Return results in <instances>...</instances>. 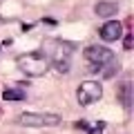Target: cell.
Segmentation results:
<instances>
[{
  "label": "cell",
  "mask_w": 134,
  "mask_h": 134,
  "mask_svg": "<svg viewBox=\"0 0 134 134\" xmlns=\"http://www.w3.org/2000/svg\"><path fill=\"white\" fill-rule=\"evenodd\" d=\"M98 36L105 40V43H114V40H119L121 36H123V25H121L119 20H107V23L98 29Z\"/></svg>",
  "instance_id": "6"
},
{
  "label": "cell",
  "mask_w": 134,
  "mask_h": 134,
  "mask_svg": "<svg viewBox=\"0 0 134 134\" xmlns=\"http://www.w3.org/2000/svg\"><path fill=\"white\" fill-rule=\"evenodd\" d=\"M119 98L125 110H130V105H132V83L130 81H123L119 85Z\"/></svg>",
  "instance_id": "7"
},
{
  "label": "cell",
  "mask_w": 134,
  "mask_h": 134,
  "mask_svg": "<svg viewBox=\"0 0 134 134\" xmlns=\"http://www.w3.org/2000/svg\"><path fill=\"white\" fill-rule=\"evenodd\" d=\"M100 96H103V87L96 81H85V83H81L78 90H76V98H78L81 105H92V103H96Z\"/></svg>",
  "instance_id": "5"
},
{
  "label": "cell",
  "mask_w": 134,
  "mask_h": 134,
  "mask_svg": "<svg viewBox=\"0 0 134 134\" xmlns=\"http://www.w3.org/2000/svg\"><path fill=\"white\" fill-rule=\"evenodd\" d=\"M16 65L23 74H27L29 78H38V76H45L49 69V63L47 58L43 56L40 52H29V54H20L16 58Z\"/></svg>",
  "instance_id": "2"
},
{
  "label": "cell",
  "mask_w": 134,
  "mask_h": 134,
  "mask_svg": "<svg viewBox=\"0 0 134 134\" xmlns=\"http://www.w3.org/2000/svg\"><path fill=\"white\" fill-rule=\"evenodd\" d=\"M18 125L25 127H54V125L60 123V116L58 114H43V112H25L16 119Z\"/></svg>",
  "instance_id": "3"
},
{
  "label": "cell",
  "mask_w": 134,
  "mask_h": 134,
  "mask_svg": "<svg viewBox=\"0 0 134 134\" xmlns=\"http://www.w3.org/2000/svg\"><path fill=\"white\" fill-rule=\"evenodd\" d=\"M43 54L47 58L49 65H54L60 74L69 72V65H72V54H74V45L65 43L60 38H47L43 43Z\"/></svg>",
  "instance_id": "1"
},
{
  "label": "cell",
  "mask_w": 134,
  "mask_h": 134,
  "mask_svg": "<svg viewBox=\"0 0 134 134\" xmlns=\"http://www.w3.org/2000/svg\"><path fill=\"white\" fill-rule=\"evenodd\" d=\"M114 52L112 49H107V47H103V45H90V47L85 49V60L90 63V69L92 72H100L103 67L107 65L110 60H114Z\"/></svg>",
  "instance_id": "4"
},
{
  "label": "cell",
  "mask_w": 134,
  "mask_h": 134,
  "mask_svg": "<svg viewBox=\"0 0 134 134\" xmlns=\"http://www.w3.org/2000/svg\"><path fill=\"white\" fill-rule=\"evenodd\" d=\"M94 11L100 18H110V16H114L116 11H119V7H116V2H96Z\"/></svg>",
  "instance_id": "8"
},
{
  "label": "cell",
  "mask_w": 134,
  "mask_h": 134,
  "mask_svg": "<svg viewBox=\"0 0 134 134\" xmlns=\"http://www.w3.org/2000/svg\"><path fill=\"white\" fill-rule=\"evenodd\" d=\"M105 67H110V69H103V72H100V74H103V76H105V78H112V76H114L116 72H119V60H116V58H114V60H110V63H107Z\"/></svg>",
  "instance_id": "10"
},
{
  "label": "cell",
  "mask_w": 134,
  "mask_h": 134,
  "mask_svg": "<svg viewBox=\"0 0 134 134\" xmlns=\"http://www.w3.org/2000/svg\"><path fill=\"white\" fill-rule=\"evenodd\" d=\"M103 127H105V123H98L96 127H87V132L90 134H103Z\"/></svg>",
  "instance_id": "11"
},
{
  "label": "cell",
  "mask_w": 134,
  "mask_h": 134,
  "mask_svg": "<svg viewBox=\"0 0 134 134\" xmlns=\"http://www.w3.org/2000/svg\"><path fill=\"white\" fill-rule=\"evenodd\" d=\"M125 49H132V36H130V34L125 36Z\"/></svg>",
  "instance_id": "12"
},
{
  "label": "cell",
  "mask_w": 134,
  "mask_h": 134,
  "mask_svg": "<svg viewBox=\"0 0 134 134\" xmlns=\"http://www.w3.org/2000/svg\"><path fill=\"white\" fill-rule=\"evenodd\" d=\"M2 98L5 100H25L27 98V92L20 90V87H9V90L2 92Z\"/></svg>",
  "instance_id": "9"
}]
</instances>
